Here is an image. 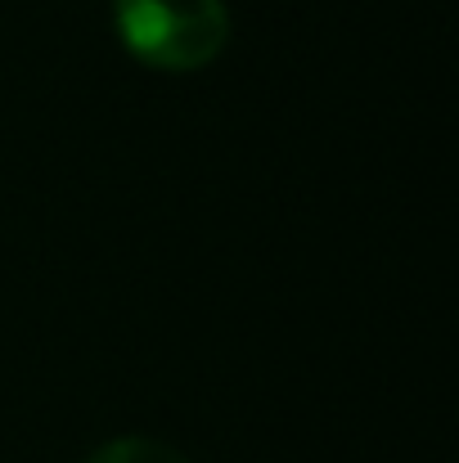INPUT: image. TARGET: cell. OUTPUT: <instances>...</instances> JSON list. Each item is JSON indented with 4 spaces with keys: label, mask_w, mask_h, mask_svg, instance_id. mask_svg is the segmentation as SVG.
Instances as JSON below:
<instances>
[{
    "label": "cell",
    "mask_w": 459,
    "mask_h": 463,
    "mask_svg": "<svg viewBox=\"0 0 459 463\" xmlns=\"http://www.w3.org/2000/svg\"><path fill=\"white\" fill-rule=\"evenodd\" d=\"M122 45L162 72H194L230 41L225 0H118Z\"/></svg>",
    "instance_id": "obj_1"
},
{
    "label": "cell",
    "mask_w": 459,
    "mask_h": 463,
    "mask_svg": "<svg viewBox=\"0 0 459 463\" xmlns=\"http://www.w3.org/2000/svg\"><path fill=\"white\" fill-rule=\"evenodd\" d=\"M86 463H189L180 450H171L167 441L153 437H118L109 446H100Z\"/></svg>",
    "instance_id": "obj_2"
}]
</instances>
